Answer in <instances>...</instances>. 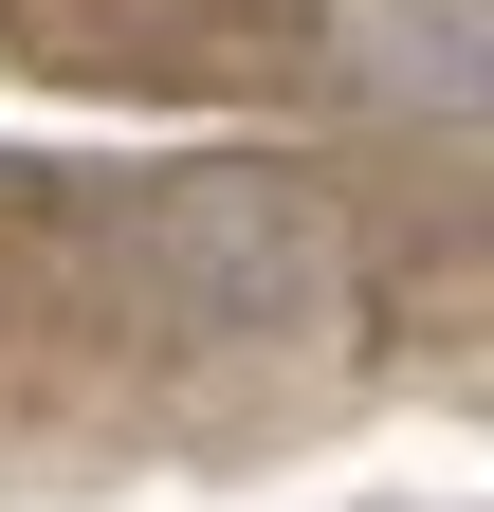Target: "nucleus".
Instances as JSON below:
<instances>
[]
</instances>
